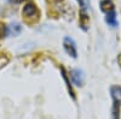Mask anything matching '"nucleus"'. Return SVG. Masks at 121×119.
<instances>
[{"mask_svg": "<svg viewBox=\"0 0 121 119\" xmlns=\"http://www.w3.org/2000/svg\"><path fill=\"white\" fill-rule=\"evenodd\" d=\"M22 15L24 17V19L28 23H34L36 21H39V17H40V11L38 6L33 3V1H28L23 8H22Z\"/></svg>", "mask_w": 121, "mask_h": 119, "instance_id": "nucleus-1", "label": "nucleus"}, {"mask_svg": "<svg viewBox=\"0 0 121 119\" xmlns=\"http://www.w3.org/2000/svg\"><path fill=\"white\" fill-rule=\"evenodd\" d=\"M63 47L64 51L67 52V54L69 57H72L74 59L78 58V48H76V43L75 41L70 37V36H65L63 38Z\"/></svg>", "mask_w": 121, "mask_h": 119, "instance_id": "nucleus-2", "label": "nucleus"}, {"mask_svg": "<svg viewBox=\"0 0 121 119\" xmlns=\"http://www.w3.org/2000/svg\"><path fill=\"white\" fill-rule=\"evenodd\" d=\"M70 78H72V82L78 85V87H82L84 85V81H85V76H84V71L80 70V69H73L69 72Z\"/></svg>", "mask_w": 121, "mask_h": 119, "instance_id": "nucleus-3", "label": "nucleus"}, {"mask_svg": "<svg viewBox=\"0 0 121 119\" xmlns=\"http://www.w3.org/2000/svg\"><path fill=\"white\" fill-rule=\"evenodd\" d=\"M88 24H90V17L86 12V7H84L80 11V28L86 31L88 29Z\"/></svg>", "mask_w": 121, "mask_h": 119, "instance_id": "nucleus-4", "label": "nucleus"}, {"mask_svg": "<svg viewBox=\"0 0 121 119\" xmlns=\"http://www.w3.org/2000/svg\"><path fill=\"white\" fill-rule=\"evenodd\" d=\"M110 95H112L113 102L121 105V87L120 85H112L110 87Z\"/></svg>", "mask_w": 121, "mask_h": 119, "instance_id": "nucleus-5", "label": "nucleus"}, {"mask_svg": "<svg viewBox=\"0 0 121 119\" xmlns=\"http://www.w3.org/2000/svg\"><path fill=\"white\" fill-rule=\"evenodd\" d=\"M60 73H62V77H63L64 82H65V85H67V89H68L69 95L72 96L73 100H76V96H75V93H74V90H73V87H72V84H70V81H69V78H68V75L65 73V70H64L63 66H60Z\"/></svg>", "mask_w": 121, "mask_h": 119, "instance_id": "nucleus-6", "label": "nucleus"}, {"mask_svg": "<svg viewBox=\"0 0 121 119\" xmlns=\"http://www.w3.org/2000/svg\"><path fill=\"white\" fill-rule=\"evenodd\" d=\"M21 33H22V27H21V24H18L17 22H12L11 24L7 27V35L18 36Z\"/></svg>", "mask_w": 121, "mask_h": 119, "instance_id": "nucleus-7", "label": "nucleus"}, {"mask_svg": "<svg viewBox=\"0 0 121 119\" xmlns=\"http://www.w3.org/2000/svg\"><path fill=\"white\" fill-rule=\"evenodd\" d=\"M105 22H107V24L109 27H112V28H116L117 27V19H116V12H115V10H113V11H110L109 13H107Z\"/></svg>", "mask_w": 121, "mask_h": 119, "instance_id": "nucleus-8", "label": "nucleus"}, {"mask_svg": "<svg viewBox=\"0 0 121 119\" xmlns=\"http://www.w3.org/2000/svg\"><path fill=\"white\" fill-rule=\"evenodd\" d=\"M99 6H100V10H102L103 12H105V13H109L110 11L115 10L114 5L112 3V0H102L100 4H99Z\"/></svg>", "mask_w": 121, "mask_h": 119, "instance_id": "nucleus-9", "label": "nucleus"}, {"mask_svg": "<svg viewBox=\"0 0 121 119\" xmlns=\"http://www.w3.org/2000/svg\"><path fill=\"white\" fill-rule=\"evenodd\" d=\"M112 119H120V105L113 102L112 107Z\"/></svg>", "mask_w": 121, "mask_h": 119, "instance_id": "nucleus-10", "label": "nucleus"}, {"mask_svg": "<svg viewBox=\"0 0 121 119\" xmlns=\"http://www.w3.org/2000/svg\"><path fill=\"white\" fill-rule=\"evenodd\" d=\"M5 35H7V28L0 23V38H3Z\"/></svg>", "mask_w": 121, "mask_h": 119, "instance_id": "nucleus-11", "label": "nucleus"}, {"mask_svg": "<svg viewBox=\"0 0 121 119\" xmlns=\"http://www.w3.org/2000/svg\"><path fill=\"white\" fill-rule=\"evenodd\" d=\"M76 1L80 4V6H81V8H84V7H86L85 6V0H76Z\"/></svg>", "mask_w": 121, "mask_h": 119, "instance_id": "nucleus-12", "label": "nucleus"}, {"mask_svg": "<svg viewBox=\"0 0 121 119\" xmlns=\"http://www.w3.org/2000/svg\"><path fill=\"white\" fill-rule=\"evenodd\" d=\"M22 1H24V0H10V3L12 4H21Z\"/></svg>", "mask_w": 121, "mask_h": 119, "instance_id": "nucleus-13", "label": "nucleus"}, {"mask_svg": "<svg viewBox=\"0 0 121 119\" xmlns=\"http://www.w3.org/2000/svg\"><path fill=\"white\" fill-rule=\"evenodd\" d=\"M117 63H119V65H120V67H121V54L117 57Z\"/></svg>", "mask_w": 121, "mask_h": 119, "instance_id": "nucleus-14", "label": "nucleus"}]
</instances>
